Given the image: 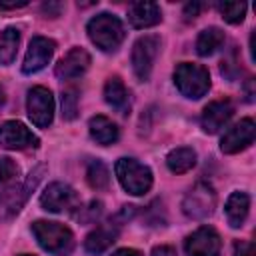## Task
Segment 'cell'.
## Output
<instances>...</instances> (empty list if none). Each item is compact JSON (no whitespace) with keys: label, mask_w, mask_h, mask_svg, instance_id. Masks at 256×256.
<instances>
[{"label":"cell","mask_w":256,"mask_h":256,"mask_svg":"<svg viewBox=\"0 0 256 256\" xmlns=\"http://www.w3.org/2000/svg\"><path fill=\"white\" fill-rule=\"evenodd\" d=\"M42 174L44 166H38L22 180L18 164L8 156L0 158V218H10L18 214L30 192L38 186Z\"/></svg>","instance_id":"obj_1"},{"label":"cell","mask_w":256,"mask_h":256,"mask_svg":"<svg viewBox=\"0 0 256 256\" xmlns=\"http://www.w3.org/2000/svg\"><path fill=\"white\" fill-rule=\"evenodd\" d=\"M32 234L36 236L38 244L54 256H66L74 248V236L64 224L38 220L32 224Z\"/></svg>","instance_id":"obj_2"},{"label":"cell","mask_w":256,"mask_h":256,"mask_svg":"<svg viewBox=\"0 0 256 256\" xmlns=\"http://www.w3.org/2000/svg\"><path fill=\"white\" fill-rule=\"evenodd\" d=\"M90 40L104 52H114L124 40V26L112 14H98L88 22Z\"/></svg>","instance_id":"obj_3"},{"label":"cell","mask_w":256,"mask_h":256,"mask_svg":"<svg viewBox=\"0 0 256 256\" xmlns=\"http://www.w3.org/2000/svg\"><path fill=\"white\" fill-rule=\"evenodd\" d=\"M134 206H122V210L118 214H114L108 222L100 224L94 232L88 234L86 242H84V248L90 252V254H102L106 248L112 246V242L116 240L120 228L134 216Z\"/></svg>","instance_id":"obj_4"},{"label":"cell","mask_w":256,"mask_h":256,"mask_svg":"<svg viewBox=\"0 0 256 256\" xmlns=\"http://www.w3.org/2000/svg\"><path fill=\"white\" fill-rule=\"evenodd\" d=\"M174 84L188 98H200L210 88V74L204 66L182 62L174 70Z\"/></svg>","instance_id":"obj_5"},{"label":"cell","mask_w":256,"mask_h":256,"mask_svg":"<svg viewBox=\"0 0 256 256\" xmlns=\"http://www.w3.org/2000/svg\"><path fill=\"white\" fill-rule=\"evenodd\" d=\"M116 176L122 188L134 196L144 194L152 186V172L148 166L140 164L134 158H120L116 162Z\"/></svg>","instance_id":"obj_6"},{"label":"cell","mask_w":256,"mask_h":256,"mask_svg":"<svg viewBox=\"0 0 256 256\" xmlns=\"http://www.w3.org/2000/svg\"><path fill=\"white\" fill-rule=\"evenodd\" d=\"M40 204L48 212H76L80 208V196L72 186L64 182H52L42 192Z\"/></svg>","instance_id":"obj_7"},{"label":"cell","mask_w":256,"mask_h":256,"mask_svg":"<svg viewBox=\"0 0 256 256\" xmlns=\"http://www.w3.org/2000/svg\"><path fill=\"white\" fill-rule=\"evenodd\" d=\"M214 206H216V192L206 182L194 184V188L184 196V202H182L184 214L194 220L208 218L214 212Z\"/></svg>","instance_id":"obj_8"},{"label":"cell","mask_w":256,"mask_h":256,"mask_svg":"<svg viewBox=\"0 0 256 256\" xmlns=\"http://www.w3.org/2000/svg\"><path fill=\"white\" fill-rule=\"evenodd\" d=\"M160 50V38L156 34H148L136 40L134 48H132V68L138 80L146 82L150 78L154 60L158 56Z\"/></svg>","instance_id":"obj_9"},{"label":"cell","mask_w":256,"mask_h":256,"mask_svg":"<svg viewBox=\"0 0 256 256\" xmlns=\"http://www.w3.org/2000/svg\"><path fill=\"white\" fill-rule=\"evenodd\" d=\"M26 108H28L30 120L38 128H46V126L52 124V118H54V98H52V92L48 88L34 86L28 92Z\"/></svg>","instance_id":"obj_10"},{"label":"cell","mask_w":256,"mask_h":256,"mask_svg":"<svg viewBox=\"0 0 256 256\" xmlns=\"http://www.w3.org/2000/svg\"><path fill=\"white\" fill-rule=\"evenodd\" d=\"M256 136V126L252 118H244L238 124H234L232 128H228L220 140V148L226 154H236L244 148H248L254 142Z\"/></svg>","instance_id":"obj_11"},{"label":"cell","mask_w":256,"mask_h":256,"mask_svg":"<svg viewBox=\"0 0 256 256\" xmlns=\"http://www.w3.org/2000/svg\"><path fill=\"white\" fill-rule=\"evenodd\" d=\"M0 146L10 148V150L36 148L38 146V136L32 134V130H28L22 122L8 120L0 126Z\"/></svg>","instance_id":"obj_12"},{"label":"cell","mask_w":256,"mask_h":256,"mask_svg":"<svg viewBox=\"0 0 256 256\" xmlns=\"http://www.w3.org/2000/svg\"><path fill=\"white\" fill-rule=\"evenodd\" d=\"M188 256H218L220 254V236L214 228L202 226L194 230L184 242Z\"/></svg>","instance_id":"obj_13"},{"label":"cell","mask_w":256,"mask_h":256,"mask_svg":"<svg viewBox=\"0 0 256 256\" xmlns=\"http://www.w3.org/2000/svg\"><path fill=\"white\" fill-rule=\"evenodd\" d=\"M54 48H56V44H54V40H50V38H44V36L32 38V42H30V46H28V52H26V56H24L22 72H24V74H34V72L42 70V68L50 62V58H52V54H54Z\"/></svg>","instance_id":"obj_14"},{"label":"cell","mask_w":256,"mask_h":256,"mask_svg":"<svg viewBox=\"0 0 256 256\" xmlns=\"http://www.w3.org/2000/svg\"><path fill=\"white\" fill-rule=\"evenodd\" d=\"M90 66V54L84 48H72L58 64H56V76L60 80H74L82 76Z\"/></svg>","instance_id":"obj_15"},{"label":"cell","mask_w":256,"mask_h":256,"mask_svg":"<svg viewBox=\"0 0 256 256\" xmlns=\"http://www.w3.org/2000/svg\"><path fill=\"white\" fill-rule=\"evenodd\" d=\"M234 114V104L230 100H216L210 102L202 112V128L210 134L218 132L228 124V120Z\"/></svg>","instance_id":"obj_16"},{"label":"cell","mask_w":256,"mask_h":256,"mask_svg":"<svg viewBox=\"0 0 256 256\" xmlns=\"http://www.w3.org/2000/svg\"><path fill=\"white\" fill-rule=\"evenodd\" d=\"M128 20L134 28H150L162 20V12L154 2H134L128 8Z\"/></svg>","instance_id":"obj_17"},{"label":"cell","mask_w":256,"mask_h":256,"mask_svg":"<svg viewBox=\"0 0 256 256\" xmlns=\"http://www.w3.org/2000/svg\"><path fill=\"white\" fill-rule=\"evenodd\" d=\"M104 98L106 102L116 108L120 114H126L130 110V94L126 90V86L122 84V80L118 76H112L108 78L106 86H104Z\"/></svg>","instance_id":"obj_18"},{"label":"cell","mask_w":256,"mask_h":256,"mask_svg":"<svg viewBox=\"0 0 256 256\" xmlns=\"http://www.w3.org/2000/svg\"><path fill=\"white\" fill-rule=\"evenodd\" d=\"M250 196L246 192H232L226 200V218L232 228H240L248 216Z\"/></svg>","instance_id":"obj_19"},{"label":"cell","mask_w":256,"mask_h":256,"mask_svg":"<svg viewBox=\"0 0 256 256\" xmlns=\"http://www.w3.org/2000/svg\"><path fill=\"white\" fill-rule=\"evenodd\" d=\"M88 128H90V136H92L98 144H102V146L114 144V142L118 140V128H116V124H114L110 118H106V116H94V118H90Z\"/></svg>","instance_id":"obj_20"},{"label":"cell","mask_w":256,"mask_h":256,"mask_svg":"<svg viewBox=\"0 0 256 256\" xmlns=\"http://www.w3.org/2000/svg\"><path fill=\"white\" fill-rule=\"evenodd\" d=\"M222 44H224V32L220 28H216V26H210V28L200 32V36L196 40V52L200 56H210Z\"/></svg>","instance_id":"obj_21"},{"label":"cell","mask_w":256,"mask_h":256,"mask_svg":"<svg viewBox=\"0 0 256 256\" xmlns=\"http://www.w3.org/2000/svg\"><path fill=\"white\" fill-rule=\"evenodd\" d=\"M20 44V30L18 28H6L0 32V64H12L16 58Z\"/></svg>","instance_id":"obj_22"},{"label":"cell","mask_w":256,"mask_h":256,"mask_svg":"<svg viewBox=\"0 0 256 256\" xmlns=\"http://www.w3.org/2000/svg\"><path fill=\"white\" fill-rule=\"evenodd\" d=\"M166 164H168V168H170L172 172L184 174V172H188V170L196 164V152H194L192 148H186V146L176 148V150H172V152L168 154Z\"/></svg>","instance_id":"obj_23"},{"label":"cell","mask_w":256,"mask_h":256,"mask_svg":"<svg viewBox=\"0 0 256 256\" xmlns=\"http://www.w3.org/2000/svg\"><path fill=\"white\" fill-rule=\"evenodd\" d=\"M86 180L94 190H102L110 182V172L102 160H90L86 168Z\"/></svg>","instance_id":"obj_24"},{"label":"cell","mask_w":256,"mask_h":256,"mask_svg":"<svg viewBox=\"0 0 256 256\" xmlns=\"http://www.w3.org/2000/svg\"><path fill=\"white\" fill-rule=\"evenodd\" d=\"M218 10L222 14V18L230 24H238L244 20V14H246V4L244 2H220L218 4Z\"/></svg>","instance_id":"obj_25"},{"label":"cell","mask_w":256,"mask_h":256,"mask_svg":"<svg viewBox=\"0 0 256 256\" xmlns=\"http://www.w3.org/2000/svg\"><path fill=\"white\" fill-rule=\"evenodd\" d=\"M100 214H102V202H98V200H92L90 204H86L84 208L80 206V208L74 212L76 220L82 222V224H92V222H96V220L100 218Z\"/></svg>","instance_id":"obj_26"},{"label":"cell","mask_w":256,"mask_h":256,"mask_svg":"<svg viewBox=\"0 0 256 256\" xmlns=\"http://www.w3.org/2000/svg\"><path fill=\"white\" fill-rule=\"evenodd\" d=\"M78 114V96L74 88L62 90V118L64 120H74Z\"/></svg>","instance_id":"obj_27"},{"label":"cell","mask_w":256,"mask_h":256,"mask_svg":"<svg viewBox=\"0 0 256 256\" xmlns=\"http://www.w3.org/2000/svg\"><path fill=\"white\" fill-rule=\"evenodd\" d=\"M234 256H254V244L252 242H236Z\"/></svg>","instance_id":"obj_28"},{"label":"cell","mask_w":256,"mask_h":256,"mask_svg":"<svg viewBox=\"0 0 256 256\" xmlns=\"http://www.w3.org/2000/svg\"><path fill=\"white\" fill-rule=\"evenodd\" d=\"M200 10H202V4H200V2H188V4L184 6V18H186V20H194Z\"/></svg>","instance_id":"obj_29"},{"label":"cell","mask_w":256,"mask_h":256,"mask_svg":"<svg viewBox=\"0 0 256 256\" xmlns=\"http://www.w3.org/2000/svg\"><path fill=\"white\" fill-rule=\"evenodd\" d=\"M152 256H176V250L172 246H156L152 250Z\"/></svg>","instance_id":"obj_30"},{"label":"cell","mask_w":256,"mask_h":256,"mask_svg":"<svg viewBox=\"0 0 256 256\" xmlns=\"http://www.w3.org/2000/svg\"><path fill=\"white\" fill-rule=\"evenodd\" d=\"M42 10H44L46 14H50V16H58V12L62 10V4H54V2H48V4H44V6H42Z\"/></svg>","instance_id":"obj_31"},{"label":"cell","mask_w":256,"mask_h":256,"mask_svg":"<svg viewBox=\"0 0 256 256\" xmlns=\"http://www.w3.org/2000/svg\"><path fill=\"white\" fill-rule=\"evenodd\" d=\"M22 6H26V0H20V2H10V4L0 2V10H16V8H22Z\"/></svg>","instance_id":"obj_32"},{"label":"cell","mask_w":256,"mask_h":256,"mask_svg":"<svg viewBox=\"0 0 256 256\" xmlns=\"http://www.w3.org/2000/svg\"><path fill=\"white\" fill-rule=\"evenodd\" d=\"M112 256H142L138 250H132V248H122V250H116Z\"/></svg>","instance_id":"obj_33"},{"label":"cell","mask_w":256,"mask_h":256,"mask_svg":"<svg viewBox=\"0 0 256 256\" xmlns=\"http://www.w3.org/2000/svg\"><path fill=\"white\" fill-rule=\"evenodd\" d=\"M2 104H4V88L0 86V108H2Z\"/></svg>","instance_id":"obj_34"},{"label":"cell","mask_w":256,"mask_h":256,"mask_svg":"<svg viewBox=\"0 0 256 256\" xmlns=\"http://www.w3.org/2000/svg\"><path fill=\"white\" fill-rule=\"evenodd\" d=\"M22 256H30V254H22Z\"/></svg>","instance_id":"obj_35"}]
</instances>
